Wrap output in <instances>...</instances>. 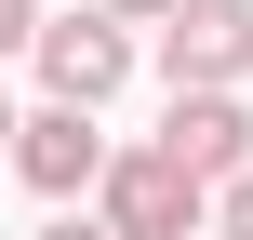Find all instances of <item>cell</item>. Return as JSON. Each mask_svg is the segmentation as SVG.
I'll list each match as a JSON object with an SVG mask.
<instances>
[{
  "mask_svg": "<svg viewBox=\"0 0 253 240\" xmlns=\"http://www.w3.org/2000/svg\"><path fill=\"white\" fill-rule=\"evenodd\" d=\"M40 240H120V227H107V214L80 200V214H53V227H40Z\"/></svg>",
  "mask_w": 253,
  "mask_h": 240,
  "instance_id": "cell-8",
  "label": "cell"
},
{
  "mask_svg": "<svg viewBox=\"0 0 253 240\" xmlns=\"http://www.w3.org/2000/svg\"><path fill=\"white\" fill-rule=\"evenodd\" d=\"M160 147H173L200 187H227V174H253V107L240 94H173V107H160Z\"/></svg>",
  "mask_w": 253,
  "mask_h": 240,
  "instance_id": "cell-5",
  "label": "cell"
},
{
  "mask_svg": "<svg viewBox=\"0 0 253 240\" xmlns=\"http://www.w3.org/2000/svg\"><path fill=\"white\" fill-rule=\"evenodd\" d=\"M107 13H133V27H160V13H173V0H107Z\"/></svg>",
  "mask_w": 253,
  "mask_h": 240,
  "instance_id": "cell-10",
  "label": "cell"
},
{
  "mask_svg": "<svg viewBox=\"0 0 253 240\" xmlns=\"http://www.w3.org/2000/svg\"><path fill=\"white\" fill-rule=\"evenodd\" d=\"M27 67H40L53 107H107V94L133 80V13H107V0H93V13H53Z\"/></svg>",
  "mask_w": 253,
  "mask_h": 240,
  "instance_id": "cell-3",
  "label": "cell"
},
{
  "mask_svg": "<svg viewBox=\"0 0 253 240\" xmlns=\"http://www.w3.org/2000/svg\"><path fill=\"white\" fill-rule=\"evenodd\" d=\"M160 80L173 94H240L253 80V0H173L160 13Z\"/></svg>",
  "mask_w": 253,
  "mask_h": 240,
  "instance_id": "cell-4",
  "label": "cell"
},
{
  "mask_svg": "<svg viewBox=\"0 0 253 240\" xmlns=\"http://www.w3.org/2000/svg\"><path fill=\"white\" fill-rule=\"evenodd\" d=\"M93 214H107L120 240H200V227H213V187H200V174H187L160 134H147V147H120V160H107Z\"/></svg>",
  "mask_w": 253,
  "mask_h": 240,
  "instance_id": "cell-2",
  "label": "cell"
},
{
  "mask_svg": "<svg viewBox=\"0 0 253 240\" xmlns=\"http://www.w3.org/2000/svg\"><path fill=\"white\" fill-rule=\"evenodd\" d=\"M107 160H120V134H107V107H27V134H13V187L27 200H53V214H80L93 187H107Z\"/></svg>",
  "mask_w": 253,
  "mask_h": 240,
  "instance_id": "cell-1",
  "label": "cell"
},
{
  "mask_svg": "<svg viewBox=\"0 0 253 240\" xmlns=\"http://www.w3.org/2000/svg\"><path fill=\"white\" fill-rule=\"evenodd\" d=\"M40 27H53L40 0H0V53H40Z\"/></svg>",
  "mask_w": 253,
  "mask_h": 240,
  "instance_id": "cell-7",
  "label": "cell"
},
{
  "mask_svg": "<svg viewBox=\"0 0 253 240\" xmlns=\"http://www.w3.org/2000/svg\"><path fill=\"white\" fill-rule=\"evenodd\" d=\"M200 240H213V227H200Z\"/></svg>",
  "mask_w": 253,
  "mask_h": 240,
  "instance_id": "cell-11",
  "label": "cell"
},
{
  "mask_svg": "<svg viewBox=\"0 0 253 240\" xmlns=\"http://www.w3.org/2000/svg\"><path fill=\"white\" fill-rule=\"evenodd\" d=\"M13 134H27V107H13V94H0V174H13Z\"/></svg>",
  "mask_w": 253,
  "mask_h": 240,
  "instance_id": "cell-9",
  "label": "cell"
},
{
  "mask_svg": "<svg viewBox=\"0 0 253 240\" xmlns=\"http://www.w3.org/2000/svg\"><path fill=\"white\" fill-rule=\"evenodd\" d=\"M213 240H253V174H227V187H213Z\"/></svg>",
  "mask_w": 253,
  "mask_h": 240,
  "instance_id": "cell-6",
  "label": "cell"
}]
</instances>
